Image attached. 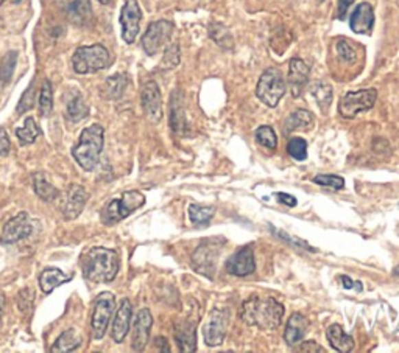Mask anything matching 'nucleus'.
<instances>
[{
	"label": "nucleus",
	"mask_w": 399,
	"mask_h": 353,
	"mask_svg": "<svg viewBox=\"0 0 399 353\" xmlns=\"http://www.w3.org/2000/svg\"><path fill=\"white\" fill-rule=\"evenodd\" d=\"M284 316V305L273 297L251 296L240 306L239 317L247 326L261 330H275L281 326Z\"/></svg>",
	"instance_id": "obj_1"
},
{
	"label": "nucleus",
	"mask_w": 399,
	"mask_h": 353,
	"mask_svg": "<svg viewBox=\"0 0 399 353\" xmlns=\"http://www.w3.org/2000/svg\"><path fill=\"white\" fill-rule=\"evenodd\" d=\"M119 254L103 246H92L82 256L83 277L92 283H109L119 273Z\"/></svg>",
	"instance_id": "obj_2"
},
{
	"label": "nucleus",
	"mask_w": 399,
	"mask_h": 353,
	"mask_svg": "<svg viewBox=\"0 0 399 353\" xmlns=\"http://www.w3.org/2000/svg\"><path fill=\"white\" fill-rule=\"evenodd\" d=\"M103 142H105L103 126L94 123L83 130L78 143L72 148V156L84 171H92L97 167L103 151Z\"/></svg>",
	"instance_id": "obj_3"
},
{
	"label": "nucleus",
	"mask_w": 399,
	"mask_h": 353,
	"mask_svg": "<svg viewBox=\"0 0 399 353\" xmlns=\"http://www.w3.org/2000/svg\"><path fill=\"white\" fill-rule=\"evenodd\" d=\"M144 204H146V196L137 192V190H130V192H125L120 198L109 201L103 207L100 218L105 226L117 224L126 217H130L133 212L141 209Z\"/></svg>",
	"instance_id": "obj_4"
},
{
	"label": "nucleus",
	"mask_w": 399,
	"mask_h": 353,
	"mask_svg": "<svg viewBox=\"0 0 399 353\" xmlns=\"http://www.w3.org/2000/svg\"><path fill=\"white\" fill-rule=\"evenodd\" d=\"M111 64V56L102 44L78 47L72 56V67L78 75L95 73Z\"/></svg>",
	"instance_id": "obj_5"
},
{
	"label": "nucleus",
	"mask_w": 399,
	"mask_h": 353,
	"mask_svg": "<svg viewBox=\"0 0 399 353\" xmlns=\"http://www.w3.org/2000/svg\"><path fill=\"white\" fill-rule=\"evenodd\" d=\"M286 81L282 73L277 69H267L261 78L258 81L256 86V95L264 105L269 108H276L277 103L281 101V98L286 94Z\"/></svg>",
	"instance_id": "obj_6"
},
{
	"label": "nucleus",
	"mask_w": 399,
	"mask_h": 353,
	"mask_svg": "<svg viewBox=\"0 0 399 353\" xmlns=\"http://www.w3.org/2000/svg\"><path fill=\"white\" fill-rule=\"evenodd\" d=\"M115 308V297L113 293L103 291L98 294L92 305V316H91V332L92 338L102 339L105 337L109 321L113 317V311Z\"/></svg>",
	"instance_id": "obj_7"
},
{
	"label": "nucleus",
	"mask_w": 399,
	"mask_h": 353,
	"mask_svg": "<svg viewBox=\"0 0 399 353\" xmlns=\"http://www.w3.org/2000/svg\"><path fill=\"white\" fill-rule=\"evenodd\" d=\"M376 100H378V90L376 89L348 92L339 103V114L345 119H354L361 112L369 111L374 106Z\"/></svg>",
	"instance_id": "obj_8"
},
{
	"label": "nucleus",
	"mask_w": 399,
	"mask_h": 353,
	"mask_svg": "<svg viewBox=\"0 0 399 353\" xmlns=\"http://www.w3.org/2000/svg\"><path fill=\"white\" fill-rule=\"evenodd\" d=\"M173 33V24L170 21H156L148 25L142 38V49L146 53L153 56L169 42Z\"/></svg>",
	"instance_id": "obj_9"
},
{
	"label": "nucleus",
	"mask_w": 399,
	"mask_h": 353,
	"mask_svg": "<svg viewBox=\"0 0 399 353\" xmlns=\"http://www.w3.org/2000/svg\"><path fill=\"white\" fill-rule=\"evenodd\" d=\"M217 240H207L196 247V251L192 256V265L194 268L198 271L200 274L212 279L214 273H216V265L217 257L220 256L222 246L217 245Z\"/></svg>",
	"instance_id": "obj_10"
},
{
	"label": "nucleus",
	"mask_w": 399,
	"mask_h": 353,
	"mask_svg": "<svg viewBox=\"0 0 399 353\" xmlns=\"http://www.w3.org/2000/svg\"><path fill=\"white\" fill-rule=\"evenodd\" d=\"M229 324V311L225 308H214L203 327L205 343L209 347H217L227 337Z\"/></svg>",
	"instance_id": "obj_11"
},
{
	"label": "nucleus",
	"mask_w": 399,
	"mask_h": 353,
	"mask_svg": "<svg viewBox=\"0 0 399 353\" xmlns=\"http://www.w3.org/2000/svg\"><path fill=\"white\" fill-rule=\"evenodd\" d=\"M142 21V11L136 0H126L122 13H120V25H122V38L126 44H133L139 34Z\"/></svg>",
	"instance_id": "obj_12"
},
{
	"label": "nucleus",
	"mask_w": 399,
	"mask_h": 353,
	"mask_svg": "<svg viewBox=\"0 0 399 353\" xmlns=\"http://www.w3.org/2000/svg\"><path fill=\"white\" fill-rule=\"evenodd\" d=\"M142 109L146 112V117L152 123H159L163 119V95H161L159 86L155 81H148L144 84L141 92Z\"/></svg>",
	"instance_id": "obj_13"
},
{
	"label": "nucleus",
	"mask_w": 399,
	"mask_h": 353,
	"mask_svg": "<svg viewBox=\"0 0 399 353\" xmlns=\"http://www.w3.org/2000/svg\"><path fill=\"white\" fill-rule=\"evenodd\" d=\"M32 234V223L25 212L17 213L14 218L5 223L2 234H0V245H13L27 239Z\"/></svg>",
	"instance_id": "obj_14"
},
{
	"label": "nucleus",
	"mask_w": 399,
	"mask_h": 353,
	"mask_svg": "<svg viewBox=\"0 0 399 353\" xmlns=\"http://www.w3.org/2000/svg\"><path fill=\"white\" fill-rule=\"evenodd\" d=\"M55 2L72 24L84 27L91 22L92 7L89 0H55Z\"/></svg>",
	"instance_id": "obj_15"
},
{
	"label": "nucleus",
	"mask_w": 399,
	"mask_h": 353,
	"mask_svg": "<svg viewBox=\"0 0 399 353\" xmlns=\"http://www.w3.org/2000/svg\"><path fill=\"white\" fill-rule=\"evenodd\" d=\"M228 274L237 277H245L253 274L256 271V260H254V252L251 246H245L237 251L233 257L228 258L225 265Z\"/></svg>",
	"instance_id": "obj_16"
},
{
	"label": "nucleus",
	"mask_w": 399,
	"mask_h": 353,
	"mask_svg": "<svg viewBox=\"0 0 399 353\" xmlns=\"http://www.w3.org/2000/svg\"><path fill=\"white\" fill-rule=\"evenodd\" d=\"M153 326V316L147 308L139 310L136 315L135 326H133L131 337V349L135 352H142L146 349L150 339V330Z\"/></svg>",
	"instance_id": "obj_17"
},
{
	"label": "nucleus",
	"mask_w": 399,
	"mask_h": 353,
	"mask_svg": "<svg viewBox=\"0 0 399 353\" xmlns=\"http://www.w3.org/2000/svg\"><path fill=\"white\" fill-rule=\"evenodd\" d=\"M196 324H198V316L189 317L175 324V339L178 349L184 353H192L196 350Z\"/></svg>",
	"instance_id": "obj_18"
},
{
	"label": "nucleus",
	"mask_w": 399,
	"mask_h": 353,
	"mask_svg": "<svg viewBox=\"0 0 399 353\" xmlns=\"http://www.w3.org/2000/svg\"><path fill=\"white\" fill-rule=\"evenodd\" d=\"M88 199L89 193L86 192L82 185L72 184L71 187H69L65 198V206H62V215H65L67 221L75 219L83 212Z\"/></svg>",
	"instance_id": "obj_19"
},
{
	"label": "nucleus",
	"mask_w": 399,
	"mask_h": 353,
	"mask_svg": "<svg viewBox=\"0 0 399 353\" xmlns=\"http://www.w3.org/2000/svg\"><path fill=\"white\" fill-rule=\"evenodd\" d=\"M131 316H133V305L128 299H124L122 302H120L117 311H115L113 328H111V337L117 344L124 343L126 334H128L130 332Z\"/></svg>",
	"instance_id": "obj_20"
},
{
	"label": "nucleus",
	"mask_w": 399,
	"mask_h": 353,
	"mask_svg": "<svg viewBox=\"0 0 399 353\" xmlns=\"http://www.w3.org/2000/svg\"><path fill=\"white\" fill-rule=\"evenodd\" d=\"M309 75L310 69L303 60L293 58V60L288 62V86H290L292 95L295 98H298L303 94L306 84H308L309 81Z\"/></svg>",
	"instance_id": "obj_21"
},
{
	"label": "nucleus",
	"mask_w": 399,
	"mask_h": 353,
	"mask_svg": "<svg viewBox=\"0 0 399 353\" xmlns=\"http://www.w3.org/2000/svg\"><path fill=\"white\" fill-rule=\"evenodd\" d=\"M374 25V11L373 7L367 2L358 3L350 17L351 30L357 34L372 33Z\"/></svg>",
	"instance_id": "obj_22"
},
{
	"label": "nucleus",
	"mask_w": 399,
	"mask_h": 353,
	"mask_svg": "<svg viewBox=\"0 0 399 353\" xmlns=\"http://www.w3.org/2000/svg\"><path fill=\"white\" fill-rule=\"evenodd\" d=\"M170 128L176 136L187 134L186 112H184L181 90H173L170 97Z\"/></svg>",
	"instance_id": "obj_23"
},
{
	"label": "nucleus",
	"mask_w": 399,
	"mask_h": 353,
	"mask_svg": "<svg viewBox=\"0 0 399 353\" xmlns=\"http://www.w3.org/2000/svg\"><path fill=\"white\" fill-rule=\"evenodd\" d=\"M309 322L301 313H293L290 316V319L287 321L286 332H284V339L288 345H297L301 343L306 337V332H308Z\"/></svg>",
	"instance_id": "obj_24"
},
{
	"label": "nucleus",
	"mask_w": 399,
	"mask_h": 353,
	"mask_svg": "<svg viewBox=\"0 0 399 353\" xmlns=\"http://www.w3.org/2000/svg\"><path fill=\"white\" fill-rule=\"evenodd\" d=\"M72 280V274H66L65 271L58 268H45L39 274V288L44 294H50L58 287L65 285V283Z\"/></svg>",
	"instance_id": "obj_25"
},
{
	"label": "nucleus",
	"mask_w": 399,
	"mask_h": 353,
	"mask_svg": "<svg viewBox=\"0 0 399 353\" xmlns=\"http://www.w3.org/2000/svg\"><path fill=\"white\" fill-rule=\"evenodd\" d=\"M328 341L332 345L334 350L340 353H348L354 349V339L351 334L345 333V330L339 324H334L328 328Z\"/></svg>",
	"instance_id": "obj_26"
},
{
	"label": "nucleus",
	"mask_w": 399,
	"mask_h": 353,
	"mask_svg": "<svg viewBox=\"0 0 399 353\" xmlns=\"http://www.w3.org/2000/svg\"><path fill=\"white\" fill-rule=\"evenodd\" d=\"M83 343L82 334H80L75 328H69L66 332H62L60 337L50 347L52 353H67L77 350Z\"/></svg>",
	"instance_id": "obj_27"
},
{
	"label": "nucleus",
	"mask_w": 399,
	"mask_h": 353,
	"mask_svg": "<svg viewBox=\"0 0 399 353\" xmlns=\"http://www.w3.org/2000/svg\"><path fill=\"white\" fill-rule=\"evenodd\" d=\"M314 126V115H312L310 111L308 109H297V111L292 112L284 121V132L288 134V132L293 131H308Z\"/></svg>",
	"instance_id": "obj_28"
},
{
	"label": "nucleus",
	"mask_w": 399,
	"mask_h": 353,
	"mask_svg": "<svg viewBox=\"0 0 399 353\" xmlns=\"http://www.w3.org/2000/svg\"><path fill=\"white\" fill-rule=\"evenodd\" d=\"M32 181H33V188H34V193H36L39 198L45 202H52L58 198V188L55 187L54 184H50L47 179H45L44 173H34L32 176Z\"/></svg>",
	"instance_id": "obj_29"
},
{
	"label": "nucleus",
	"mask_w": 399,
	"mask_h": 353,
	"mask_svg": "<svg viewBox=\"0 0 399 353\" xmlns=\"http://www.w3.org/2000/svg\"><path fill=\"white\" fill-rule=\"evenodd\" d=\"M89 115V108L84 103V98L80 94H75L69 98L66 103V119L73 121V123H78L83 119H86Z\"/></svg>",
	"instance_id": "obj_30"
},
{
	"label": "nucleus",
	"mask_w": 399,
	"mask_h": 353,
	"mask_svg": "<svg viewBox=\"0 0 399 353\" xmlns=\"http://www.w3.org/2000/svg\"><path fill=\"white\" fill-rule=\"evenodd\" d=\"M128 86V77L124 73H115L109 77L105 83V95L109 100H119L122 98L124 92Z\"/></svg>",
	"instance_id": "obj_31"
},
{
	"label": "nucleus",
	"mask_w": 399,
	"mask_h": 353,
	"mask_svg": "<svg viewBox=\"0 0 399 353\" xmlns=\"http://www.w3.org/2000/svg\"><path fill=\"white\" fill-rule=\"evenodd\" d=\"M310 94L312 97L315 98L317 105L320 106V109L323 112L328 111V108L331 106L332 103V88L326 83H315L314 86L310 88Z\"/></svg>",
	"instance_id": "obj_32"
},
{
	"label": "nucleus",
	"mask_w": 399,
	"mask_h": 353,
	"mask_svg": "<svg viewBox=\"0 0 399 353\" xmlns=\"http://www.w3.org/2000/svg\"><path fill=\"white\" fill-rule=\"evenodd\" d=\"M39 134H41V130H39L36 121H34V119L32 117L25 119L24 126H21V128L16 130V137L19 138V142L22 145L34 143V141L39 137Z\"/></svg>",
	"instance_id": "obj_33"
},
{
	"label": "nucleus",
	"mask_w": 399,
	"mask_h": 353,
	"mask_svg": "<svg viewBox=\"0 0 399 353\" xmlns=\"http://www.w3.org/2000/svg\"><path fill=\"white\" fill-rule=\"evenodd\" d=\"M209 36L214 42L220 45L222 49L229 50L233 49V34L223 24H211L209 25Z\"/></svg>",
	"instance_id": "obj_34"
},
{
	"label": "nucleus",
	"mask_w": 399,
	"mask_h": 353,
	"mask_svg": "<svg viewBox=\"0 0 399 353\" xmlns=\"http://www.w3.org/2000/svg\"><path fill=\"white\" fill-rule=\"evenodd\" d=\"M216 215V209L214 207L201 206V204H190L189 206V218L195 226H205Z\"/></svg>",
	"instance_id": "obj_35"
},
{
	"label": "nucleus",
	"mask_w": 399,
	"mask_h": 353,
	"mask_svg": "<svg viewBox=\"0 0 399 353\" xmlns=\"http://www.w3.org/2000/svg\"><path fill=\"white\" fill-rule=\"evenodd\" d=\"M38 105H39V112H41V115H44V117L45 115H50L52 109H54V89H52V84L49 80H44L41 92H39Z\"/></svg>",
	"instance_id": "obj_36"
},
{
	"label": "nucleus",
	"mask_w": 399,
	"mask_h": 353,
	"mask_svg": "<svg viewBox=\"0 0 399 353\" xmlns=\"http://www.w3.org/2000/svg\"><path fill=\"white\" fill-rule=\"evenodd\" d=\"M256 141L262 148L270 149V151H273L277 147V137L270 126H259L256 130Z\"/></svg>",
	"instance_id": "obj_37"
},
{
	"label": "nucleus",
	"mask_w": 399,
	"mask_h": 353,
	"mask_svg": "<svg viewBox=\"0 0 399 353\" xmlns=\"http://www.w3.org/2000/svg\"><path fill=\"white\" fill-rule=\"evenodd\" d=\"M287 153L295 160H306L308 159V142L301 137H293L287 143Z\"/></svg>",
	"instance_id": "obj_38"
},
{
	"label": "nucleus",
	"mask_w": 399,
	"mask_h": 353,
	"mask_svg": "<svg viewBox=\"0 0 399 353\" xmlns=\"http://www.w3.org/2000/svg\"><path fill=\"white\" fill-rule=\"evenodd\" d=\"M16 51H10V53L3 58L2 64H0V88L5 86L11 80V75H13L14 66H16Z\"/></svg>",
	"instance_id": "obj_39"
},
{
	"label": "nucleus",
	"mask_w": 399,
	"mask_h": 353,
	"mask_svg": "<svg viewBox=\"0 0 399 353\" xmlns=\"http://www.w3.org/2000/svg\"><path fill=\"white\" fill-rule=\"evenodd\" d=\"M179 60H181V51H179V45L178 44H172L164 51V58L161 61V69H175L179 64Z\"/></svg>",
	"instance_id": "obj_40"
},
{
	"label": "nucleus",
	"mask_w": 399,
	"mask_h": 353,
	"mask_svg": "<svg viewBox=\"0 0 399 353\" xmlns=\"http://www.w3.org/2000/svg\"><path fill=\"white\" fill-rule=\"evenodd\" d=\"M314 182L321 187H331L334 190H342L345 187V179L337 175H318L314 178Z\"/></svg>",
	"instance_id": "obj_41"
},
{
	"label": "nucleus",
	"mask_w": 399,
	"mask_h": 353,
	"mask_svg": "<svg viewBox=\"0 0 399 353\" xmlns=\"http://www.w3.org/2000/svg\"><path fill=\"white\" fill-rule=\"evenodd\" d=\"M34 100H36V92H34V84L32 83L30 86H28V89L24 92V95H22L19 105H17V108H16L17 109L16 112L22 115L24 112L30 111L34 105Z\"/></svg>",
	"instance_id": "obj_42"
},
{
	"label": "nucleus",
	"mask_w": 399,
	"mask_h": 353,
	"mask_svg": "<svg viewBox=\"0 0 399 353\" xmlns=\"http://www.w3.org/2000/svg\"><path fill=\"white\" fill-rule=\"evenodd\" d=\"M335 50H337V56L342 60L343 62H354L356 60V51L352 50L350 42L346 39H339L337 44H335Z\"/></svg>",
	"instance_id": "obj_43"
},
{
	"label": "nucleus",
	"mask_w": 399,
	"mask_h": 353,
	"mask_svg": "<svg viewBox=\"0 0 399 353\" xmlns=\"http://www.w3.org/2000/svg\"><path fill=\"white\" fill-rule=\"evenodd\" d=\"M273 229V232H276V235L280 236V239H284V240H287V241H290L292 245H297V246H299V247H304V249H309V251H312L314 252L315 249L314 247H310L308 243H304L303 240H298V239H292V236H288V235H286V232H282V230H276L275 228H271Z\"/></svg>",
	"instance_id": "obj_44"
},
{
	"label": "nucleus",
	"mask_w": 399,
	"mask_h": 353,
	"mask_svg": "<svg viewBox=\"0 0 399 353\" xmlns=\"http://www.w3.org/2000/svg\"><path fill=\"white\" fill-rule=\"evenodd\" d=\"M11 149V142L5 128H0V158L7 156Z\"/></svg>",
	"instance_id": "obj_45"
},
{
	"label": "nucleus",
	"mask_w": 399,
	"mask_h": 353,
	"mask_svg": "<svg viewBox=\"0 0 399 353\" xmlns=\"http://www.w3.org/2000/svg\"><path fill=\"white\" fill-rule=\"evenodd\" d=\"M298 345V344H297ZM295 352H314V353H317V352H325V349H323V347H320L318 345L315 341H306V343H303V344H299L298 347H295L293 349Z\"/></svg>",
	"instance_id": "obj_46"
},
{
	"label": "nucleus",
	"mask_w": 399,
	"mask_h": 353,
	"mask_svg": "<svg viewBox=\"0 0 399 353\" xmlns=\"http://www.w3.org/2000/svg\"><path fill=\"white\" fill-rule=\"evenodd\" d=\"M354 3V0H339V10H337V17L340 21H345L346 19V13H348V10L351 5Z\"/></svg>",
	"instance_id": "obj_47"
},
{
	"label": "nucleus",
	"mask_w": 399,
	"mask_h": 353,
	"mask_svg": "<svg viewBox=\"0 0 399 353\" xmlns=\"http://www.w3.org/2000/svg\"><path fill=\"white\" fill-rule=\"evenodd\" d=\"M277 201L282 202V204H286L288 207H295L297 206V199L293 198L292 195H288V193H277Z\"/></svg>",
	"instance_id": "obj_48"
},
{
	"label": "nucleus",
	"mask_w": 399,
	"mask_h": 353,
	"mask_svg": "<svg viewBox=\"0 0 399 353\" xmlns=\"http://www.w3.org/2000/svg\"><path fill=\"white\" fill-rule=\"evenodd\" d=\"M340 280L343 282V287H345V288H348V289H350V288L354 287V282H352L348 276H342V277H340Z\"/></svg>",
	"instance_id": "obj_49"
},
{
	"label": "nucleus",
	"mask_w": 399,
	"mask_h": 353,
	"mask_svg": "<svg viewBox=\"0 0 399 353\" xmlns=\"http://www.w3.org/2000/svg\"><path fill=\"white\" fill-rule=\"evenodd\" d=\"M98 2H100L102 5H108L109 2H111V0H98Z\"/></svg>",
	"instance_id": "obj_50"
},
{
	"label": "nucleus",
	"mask_w": 399,
	"mask_h": 353,
	"mask_svg": "<svg viewBox=\"0 0 399 353\" xmlns=\"http://www.w3.org/2000/svg\"><path fill=\"white\" fill-rule=\"evenodd\" d=\"M0 313H2V306H0Z\"/></svg>",
	"instance_id": "obj_51"
}]
</instances>
